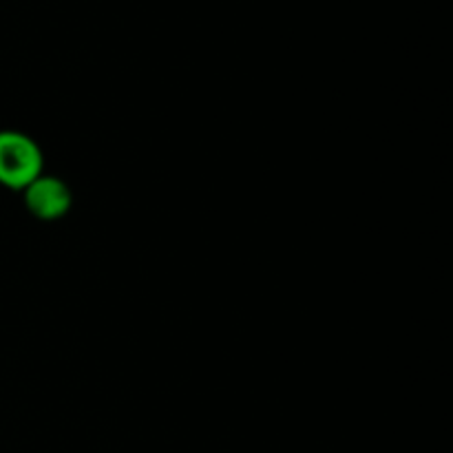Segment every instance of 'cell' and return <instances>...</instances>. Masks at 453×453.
<instances>
[{
    "mask_svg": "<svg viewBox=\"0 0 453 453\" xmlns=\"http://www.w3.org/2000/svg\"><path fill=\"white\" fill-rule=\"evenodd\" d=\"M42 175V153L31 137L16 131L0 133V184L27 188Z\"/></svg>",
    "mask_w": 453,
    "mask_h": 453,
    "instance_id": "cell-1",
    "label": "cell"
},
{
    "mask_svg": "<svg viewBox=\"0 0 453 453\" xmlns=\"http://www.w3.org/2000/svg\"><path fill=\"white\" fill-rule=\"evenodd\" d=\"M27 208L40 219H58L71 206V195L65 181L40 175L25 188Z\"/></svg>",
    "mask_w": 453,
    "mask_h": 453,
    "instance_id": "cell-2",
    "label": "cell"
}]
</instances>
